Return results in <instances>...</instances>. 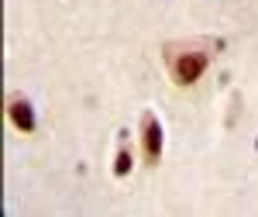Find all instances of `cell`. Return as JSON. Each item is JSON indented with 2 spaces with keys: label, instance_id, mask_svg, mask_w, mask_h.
<instances>
[{
  "label": "cell",
  "instance_id": "3",
  "mask_svg": "<svg viewBox=\"0 0 258 217\" xmlns=\"http://www.w3.org/2000/svg\"><path fill=\"white\" fill-rule=\"evenodd\" d=\"M7 118H11V124H14L18 131H35V124H38V118H35V107H31L24 97L7 100Z\"/></svg>",
  "mask_w": 258,
  "mask_h": 217
},
{
  "label": "cell",
  "instance_id": "1",
  "mask_svg": "<svg viewBox=\"0 0 258 217\" xmlns=\"http://www.w3.org/2000/svg\"><path fill=\"white\" fill-rule=\"evenodd\" d=\"M207 66H210V56L207 52H179L176 59H172V76H176V83H182V86H193L203 73H207Z\"/></svg>",
  "mask_w": 258,
  "mask_h": 217
},
{
  "label": "cell",
  "instance_id": "2",
  "mask_svg": "<svg viewBox=\"0 0 258 217\" xmlns=\"http://www.w3.org/2000/svg\"><path fill=\"white\" fill-rule=\"evenodd\" d=\"M141 155L148 166H159L162 158V124L152 111L141 114Z\"/></svg>",
  "mask_w": 258,
  "mask_h": 217
},
{
  "label": "cell",
  "instance_id": "4",
  "mask_svg": "<svg viewBox=\"0 0 258 217\" xmlns=\"http://www.w3.org/2000/svg\"><path fill=\"white\" fill-rule=\"evenodd\" d=\"M127 173H131V152L120 145L117 155H114V176H127Z\"/></svg>",
  "mask_w": 258,
  "mask_h": 217
}]
</instances>
